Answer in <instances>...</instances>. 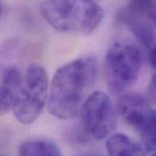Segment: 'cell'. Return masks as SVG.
<instances>
[{"instance_id":"obj_1","label":"cell","mask_w":156,"mask_h":156,"mask_svg":"<svg viewBox=\"0 0 156 156\" xmlns=\"http://www.w3.org/2000/svg\"><path fill=\"white\" fill-rule=\"evenodd\" d=\"M98 70V59L93 55L76 58L58 68L48 87V112L58 120L76 117L95 85Z\"/></svg>"},{"instance_id":"obj_2","label":"cell","mask_w":156,"mask_h":156,"mask_svg":"<svg viewBox=\"0 0 156 156\" xmlns=\"http://www.w3.org/2000/svg\"><path fill=\"white\" fill-rule=\"evenodd\" d=\"M40 12L47 23L60 33L89 36L104 17L94 0H45Z\"/></svg>"},{"instance_id":"obj_3","label":"cell","mask_w":156,"mask_h":156,"mask_svg":"<svg viewBox=\"0 0 156 156\" xmlns=\"http://www.w3.org/2000/svg\"><path fill=\"white\" fill-rule=\"evenodd\" d=\"M143 57L140 48L130 42L118 41L107 51L104 74L107 86L114 95L125 93L140 75Z\"/></svg>"},{"instance_id":"obj_4","label":"cell","mask_w":156,"mask_h":156,"mask_svg":"<svg viewBox=\"0 0 156 156\" xmlns=\"http://www.w3.org/2000/svg\"><path fill=\"white\" fill-rule=\"evenodd\" d=\"M48 75L45 68L37 63L30 64L12 107L14 116L20 123L30 124L38 118L48 99Z\"/></svg>"},{"instance_id":"obj_5","label":"cell","mask_w":156,"mask_h":156,"mask_svg":"<svg viewBox=\"0 0 156 156\" xmlns=\"http://www.w3.org/2000/svg\"><path fill=\"white\" fill-rule=\"evenodd\" d=\"M150 101L148 96L141 93H123L118 104L125 122L140 133L146 154H154L156 150V114Z\"/></svg>"},{"instance_id":"obj_6","label":"cell","mask_w":156,"mask_h":156,"mask_svg":"<svg viewBox=\"0 0 156 156\" xmlns=\"http://www.w3.org/2000/svg\"><path fill=\"white\" fill-rule=\"evenodd\" d=\"M86 131L96 140L110 136L117 126V112L110 97L102 91H94L85 100L80 110Z\"/></svg>"},{"instance_id":"obj_7","label":"cell","mask_w":156,"mask_h":156,"mask_svg":"<svg viewBox=\"0 0 156 156\" xmlns=\"http://www.w3.org/2000/svg\"><path fill=\"white\" fill-rule=\"evenodd\" d=\"M117 20L125 25L143 46L149 50L155 48V18L133 11L125 5L118 11Z\"/></svg>"},{"instance_id":"obj_8","label":"cell","mask_w":156,"mask_h":156,"mask_svg":"<svg viewBox=\"0 0 156 156\" xmlns=\"http://www.w3.org/2000/svg\"><path fill=\"white\" fill-rule=\"evenodd\" d=\"M24 75L16 66L3 69L0 77V112L12 110L22 87Z\"/></svg>"},{"instance_id":"obj_9","label":"cell","mask_w":156,"mask_h":156,"mask_svg":"<svg viewBox=\"0 0 156 156\" xmlns=\"http://www.w3.org/2000/svg\"><path fill=\"white\" fill-rule=\"evenodd\" d=\"M106 150L109 155H144V147L122 133L111 134L106 141Z\"/></svg>"},{"instance_id":"obj_10","label":"cell","mask_w":156,"mask_h":156,"mask_svg":"<svg viewBox=\"0 0 156 156\" xmlns=\"http://www.w3.org/2000/svg\"><path fill=\"white\" fill-rule=\"evenodd\" d=\"M18 154L25 156H59L62 154L57 144L42 139L23 142L18 147Z\"/></svg>"},{"instance_id":"obj_11","label":"cell","mask_w":156,"mask_h":156,"mask_svg":"<svg viewBox=\"0 0 156 156\" xmlns=\"http://www.w3.org/2000/svg\"><path fill=\"white\" fill-rule=\"evenodd\" d=\"M126 6L132 10L155 18V0H130Z\"/></svg>"},{"instance_id":"obj_12","label":"cell","mask_w":156,"mask_h":156,"mask_svg":"<svg viewBox=\"0 0 156 156\" xmlns=\"http://www.w3.org/2000/svg\"><path fill=\"white\" fill-rule=\"evenodd\" d=\"M155 48L149 50V61L153 69H155Z\"/></svg>"},{"instance_id":"obj_13","label":"cell","mask_w":156,"mask_h":156,"mask_svg":"<svg viewBox=\"0 0 156 156\" xmlns=\"http://www.w3.org/2000/svg\"><path fill=\"white\" fill-rule=\"evenodd\" d=\"M2 10H3V7H2V2H1V0H0V15H1V13H2Z\"/></svg>"}]
</instances>
